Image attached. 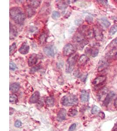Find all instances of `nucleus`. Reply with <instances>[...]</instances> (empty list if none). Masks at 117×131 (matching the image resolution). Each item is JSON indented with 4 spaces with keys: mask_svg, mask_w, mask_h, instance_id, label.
I'll use <instances>...</instances> for the list:
<instances>
[{
    "mask_svg": "<svg viewBox=\"0 0 117 131\" xmlns=\"http://www.w3.org/2000/svg\"><path fill=\"white\" fill-rule=\"evenodd\" d=\"M10 16L12 20L18 25H23L26 20L25 13L21 8L18 7H12L10 8Z\"/></svg>",
    "mask_w": 117,
    "mask_h": 131,
    "instance_id": "f257e3e1",
    "label": "nucleus"
},
{
    "mask_svg": "<svg viewBox=\"0 0 117 131\" xmlns=\"http://www.w3.org/2000/svg\"><path fill=\"white\" fill-rule=\"evenodd\" d=\"M79 57L78 54H74L68 58L67 61L65 71L66 73H70L73 71L74 69L75 66L77 61Z\"/></svg>",
    "mask_w": 117,
    "mask_h": 131,
    "instance_id": "f03ea898",
    "label": "nucleus"
},
{
    "mask_svg": "<svg viewBox=\"0 0 117 131\" xmlns=\"http://www.w3.org/2000/svg\"><path fill=\"white\" fill-rule=\"evenodd\" d=\"M78 99L76 95H69L63 97L61 99V104L65 106H71L78 104Z\"/></svg>",
    "mask_w": 117,
    "mask_h": 131,
    "instance_id": "7ed1b4c3",
    "label": "nucleus"
},
{
    "mask_svg": "<svg viewBox=\"0 0 117 131\" xmlns=\"http://www.w3.org/2000/svg\"><path fill=\"white\" fill-rule=\"evenodd\" d=\"M76 52L74 47L72 44L68 43L64 46L63 49V54L64 56L70 57Z\"/></svg>",
    "mask_w": 117,
    "mask_h": 131,
    "instance_id": "20e7f679",
    "label": "nucleus"
},
{
    "mask_svg": "<svg viewBox=\"0 0 117 131\" xmlns=\"http://www.w3.org/2000/svg\"><path fill=\"white\" fill-rule=\"evenodd\" d=\"M43 51L45 55L49 57H54L56 53L55 47L53 45H47L43 48Z\"/></svg>",
    "mask_w": 117,
    "mask_h": 131,
    "instance_id": "39448f33",
    "label": "nucleus"
},
{
    "mask_svg": "<svg viewBox=\"0 0 117 131\" xmlns=\"http://www.w3.org/2000/svg\"><path fill=\"white\" fill-rule=\"evenodd\" d=\"M78 32L81 34L85 37H91L92 34L94 35L93 30L91 31L89 27L87 25H83L78 28Z\"/></svg>",
    "mask_w": 117,
    "mask_h": 131,
    "instance_id": "423d86ee",
    "label": "nucleus"
},
{
    "mask_svg": "<svg viewBox=\"0 0 117 131\" xmlns=\"http://www.w3.org/2000/svg\"><path fill=\"white\" fill-rule=\"evenodd\" d=\"M93 32L94 36L97 40H101L103 38V35L101 30L98 27L94 26L93 28Z\"/></svg>",
    "mask_w": 117,
    "mask_h": 131,
    "instance_id": "0eeeda50",
    "label": "nucleus"
},
{
    "mask_svg": "<svg viewBox=\"0 0 117 131\" xmlns=\"http://www.w3.org/2000/svg\"><path fill=\"white\" fill-rule=\"evenodd\" d=\"M115 96V93L114 91H111L107 94L105 98L103 101V105L104 106H107L109 105L110 101H112V99L114 98Z\"/></svg>",
    "mask_w": 117,
    "mask_h": 131,
    "instance_id": "6e6552de",
    "label": "nucleus"
},
{
    "mask_svg": "<svg viewBox=\"0 0 117 131\" xmlns=\"http://www.w3.org/2000/svg\"><path fill=\"white\" fill-rule=\"evenodd\" d=\"M106 76H100L94 79L92 82V84L95 86H98L103 84V83L105 81Z\"/></svg>",
    "mask_w": 117,
    "mask_h": 131,
    "instance_id": "1a4fd4ad",
    "label": "nucleus"
},
{
    "mask_svg": "<svg viewBox=\"0 0 117 131\" xmlns=\"http://www.w3.org/2000/svg\"><path fill=\"white\" fill-rule=\"evenodd\" d=\"M39 59L38 55L35 53L32 54L29 58L28 60V65L30 66H31L35 65L38 62Z\"/></svg>",
    "mask_w": 117,
    "mask_h": 131,
    "instance_id": "9d476101",
    "label": "nucleus"
},
{
    "mask_svg": "<svg viewBox=\"0 0 117 131\" xmlns=\"http://www.w3.org/2000/svg\"><path fill=\"white\" fill-rule=\"evenodd\" d=\"M18 35V32L16 28L10 23V39H12L16 37Z\"/></svg>",
    "mask_w": 117,
    "mask_h": 131,
    "instance_id": "9b49d317",
    "label": "nucleus"
},
{
    "mask_svg": "<svg viewBox=\"0 0 117 131\" xmlns=\"http://www.w3.org/2000/svg\"><path fill=\"white\" fill-rule=\"evenodd\" d=\"M66 114H67V112H66V110L64 109V108H61L60 110L57 117V119L58 120V121H64L66 118Z\"/></svg>",
    "mask_w": 117,
    "mask_h": 131,
    "instance_id": "f8f14e48",
    "label": "nucleus"
},
{
    "mask_svg": "<svg viewBox=\"0 0 117 131\" xmlns=\"http://www.w3.org/2000/svg\"><path fill=\"white\" fill-rule=\"evenodd\" d=\"M30 50V47L27 43L24 42L21 45L20 48L18 49V51L22 55H26L29 53Z\"/></svg>",
    "mask_w": 117,
    "mask_h": 131,
    "instance_id": "ddd939ff",
    "label": "nucleus"
},
{
    "mask_svg": "<svg viewBox=\"0 0 117 131\" xmlns=\"http://www.w3.org/2000/svg\"><path fill=\"white\" fill-rule=\"evenodd\" d=\"M89 93L86 90H83L81 91L80 95V100L81 102L83 103L87 102L89 99Z\"/></svg>",
    "mask_w": 117,
    "mask_h": 131,
    "instance_id": "4468645a",
    "label": "nucleus"
},
{
    "mask_svg": "<svg viewBox=\"0 0 117 131\" xmlns=\"http://www.w3.org/2000/svg\"><path fill=\"white\" fill-rule=\"evenodd\" d=\"M25 9L26 13L29 18H31L36 13V11L35 10L34 8L30 5H27L25 7Z\"/></svg>",
    "mask_w": 117,
    "mask_h": 131,
    "instance_id": "2eb2a0df",
    "label": "nucleus"
},
{
    "mask_svg": "<svg viewBox=\"0 0 117 131\" xmlns=\"http://www.w3.org/2000/svg\"><path fill=\"white\" fill-rule=\"evenodd\" d=\"M40 94L39 92L36 91L33 93L30 99V103H36L40 99Z\"/></svg>",
    "mask_w": 117,
    "mask_h": 131,
    "instance_id": "dca6fc26",
    "label": "nucleus"
},
{
    "mask_svg": "<svg viewBox=\"0 0 117 131\" xmlns=\"http://www.w3.org/2000/svg\"><path fill=\"white\" fill-rule=\"evenodd\" d=\"M98 66V71L99 72L105 70L108 66V63L105 60H101L99 62Z\"/></svg>",
    "mask_w": 117,
    "mask_h": 131,
    "instance_id": "f3484780",
    "label": "nucleus"
},
{
    "mask_svg": "<svg viewBox=\"0 0 117 131\" xmlns=\"http://www.w3.org/2000/svg\"><path fill=\"white\" fill-rule=\"evenodd\" d=\"M20 85L18 83H13L10 85V91H12V92L15 93L18 91L20 89Z\"/></svg>",
    "mask_w": 117,
    "mask_h": 131,
    "instance_id": "a211bd4d",
    "label": "nucleus"
},
{
    "mask_svg": "<svg viewBox=\"0 0 117 131\" xmlns=\"http://www.w3.org/2000/svg\"><path fill=\"white\" fill-rule=\"evenodd\" d=\"M100 23L102 26L105 28H108L110 25V22L105 18H101L100 20Z\"/></svg>",
    "mask_w": 117,
    "mask_h": 131,
    "instance_id": "6ab92c4d",
    "label": "nucleus"
},
{
    "mask_svg": "<svg viewBox=\"0 0 117 131\" xmlns=\"http://www.w3.org/2000/svg\"><path fill=\"white\" fill-rule=\"evenodd\" d=\"M89 60L88 57L86 55H82L80 57L79 61H78V64L79 66H82L86 63Z\"/></svg>",
    "mask_w": 117,
    "mask_h": 131,
    "instance_id": "aec40b11",
    "label": "nucleus"
},
{
    "mask_svg": "<svg viewBox=\"0 0 117 131\" xmlns=\"http://www.w3.org/2000/svg\"><path fill=\"white\" fill-rule=\"evenodd\" d=\"M55 103V99L52 96L48 97L46 99V104L48 107L53 106Z\"/></svg>",
    "mask_w": 117,
    "mask_h": 131,
    "instance_id": "412c9836",
    "label": "nucleus"
},
{
    "mask_svg": "<svg viewBox=\"0 0 117 131\" xmlns=\"http://www.w3.org/2000/svg\"><path fill=\"white\" fill-rule=\"evenodd\" d=\"M117 54V50L115 48H114L110 51H109L107 54V57L108 59H111L115 57Z\"/></svg>",
    "mask_w": 117,
    "mask_h": 131,
    "instance_id": "4be33fe9",
    "label": "nucleus"
},
{
    "mask_svg": "<svg viewBox=\"0 0 117 131\" xmlns=\"http://www.w3.org/2000/svg\"><path fill=\"white\" fill-rule=\"evenodd\" d=\"M30 5L34 9L39 7L41 2L40 1H30Z\"/></svg>",
    "mask_w": 117,
    "mask_h": 131,
    "instance_id": "5701e85b",
    "label": "nucleus"
},
{
    "mask_svg": "<svg viewBox=\"0 0 117 131\" xmlns=\"http://www.w3.org/2000/svg\"><path fill=\"white\" fill-rule=\"evenodd\" d=\"M47 38V35L45 32H43L40 35L39 41L40 44H43L46 42Z\"/></svg>",
    "mask_w": 117,
    "mask_h": 131,
    "instance_id": "b1692460",
    "label": "nucleus"
},
{
    "mask_svg": "<svg viewBox=\"0 0 117 131\" xmlns=\"http://www.w3.org/2000/svg\"><path fill=\"white\" fill-rule=\"evenodd\" d=\"M58 8L61 10L65 9L68 7V5L64 1H59V2L57 5Z\"/></svg>",
    "mask_w": 117,
    "mask_h": 131,
    "instance_id": "393cba45",
    "label": "nucleus"
},
{
    "mask_svg": "<svg viewBox=\"0 0 117 131\" xmlns=\"http://www.w3.org/2000/svg\"><path fill=\"white\" fill-rule=\"evenodd\" d=\"M107 91H108V90H107V88H104L101 89V90H100V91H99L98 94V97L99 99L102 98L107 93Z\"/></svg>",
    "mask_w": 117,
    "mask_h": 131,
    "instance_id": "a878e982",
    "label": "nucleus"
},
{
    "mask_svg": "<svg viewBox=\"0 0 117 131\" xmlns=\"http://www.w3.org/2000/svg\"><path fill=\"white\" fill-rule=\"evenodd\" d=\"M78 111L77 110L74 108H71L68 111V115L70 117H73L77 115Z\"/></svg>",
    "mask_w": 117,
    "mask_h": 131,
    "instance_id": "bb28decb",
    "label": "nucleus"
},
{
    "mask_svg": "<svg viewBox=\"0 0 117 131\" xmlns=\"http://www.w3.org/2000/svg\"><path fill=\"white\" fill-rule=\"evenodd\" d=\"M10 102L12 103H15L18 101V97L15 94H12L10 95Z\"/></svg>",
    "mask_w": 117,
    "mask_h": 131,
    "instance_id": "cd10ccee",
    "label": "nucleus"
},
{
    "mask_svg": "<svg viewBox=\"0 0 117 131\" xmlns=\"http://www.w3.org/2000/svg\"><path fill=\"white\" fill-rule=\"evenodd\" d=\"M117 32V25H113L109 31V34L111 35H114L115 33Z\"/></svg>",
    "mask_w": 117,
    "mask_h": 131,
    "instance_id": "c85d7f7f",
    "label": "nucleus"
},
{
    "mask_svg": "<svg viewBox=\"0 0 117 131\" xmlns=\"http://www.w3.org/2000/svg\"><path fill=\"white\" fill-rule=\"evenodd\" d=\"M16 49V46L15 44V43H13L10 47L9 54H10V56L13 55L14 53H15Z\"/></svg>",
    "mask_w": 117,
    "mask_h": 131,
    "instance_id": "c756f323",
    "label": "nucleus"
},
{
    "mask_svg": "<svg viewBox=\"0 0 117 131\" xmlns=\"http://www.w3.org/2000/svg\"><path fill=\"white\" fill-rule=\"evenodd\" d=\"M60 16H61V15H60L59 12L55 11L52 12L51 17H52V18L53 19H55V20H56L58 18H59Z\"/></svg>",
    "mask_w": 117,
    "mask_h": 131,
    "instance_id": "7c9ffc66",
    "label": "nucleus"
},
{
    "mask_svg": "<svg viewBox=\"0 0 117 131\" xmlns=\"http://www.w3.org/2000/svg\"><path fill=\"white\" fill-rule=\"evenodd\" d=\"M41 69V66L40 65H37L36 66H34L32 67L30 70V73H34L37 71L38 70H40Z\"/></svg>",
    "mask_w": 117,
    "mask_h": 131,
    "instance_id": "2f4dec72",
    "label": "nucleus"
},
{
    "mask_svg": "<svg viewBox=\"0 0 117 131\" xmlns=\"http://www.w3.org/2000/svg\"><path fill=\"white\" fill-rule=\"evenodd\" d=\"M100 111H101V109L99 107H98L97 106H94L91 110V113L92 114H96L97 113H99Z\"/></svg>",
    "mask_w": 117,
    "mask_h": 131,
    "instance_id": "473e14b6",
    "label": "nucleus"
},
{
    "mask_svg": "<svg viewBox=\"0 0 117 131\" xmlns=\"http://www.w3.org/2000/svg\"><path fill=\"white\" fill-rule=\"evenodd\" d=\"M99 53V50L98 49H95V50H92L91 55L92 57H97Z\"/></svg>",
    "mask_w": 117,
    "mask_h": 131,
    "instance_id": "72a5a7b5",
    "label": "nucleus"
},
{
    "mask_svg": "<svg viewBox=\"0 0 117 131\" xmlns=\"http://www.w3.org/2000/svg\"><path fill=\"white\" fill-rule=\"evenodd\" d=\"M17 67L16 65L14 63L12 62H10V70H15L16 69Z\"/></svg>",
    "mask_w": 117,
    "mask_h": 131,
    "instance_id": "f704fd0d",
    "label": "nucleus"
},
{
    "mask_svg": "<svg viewBox=\"0 0 117 131\" xmlns=\"http://www.w3.org/2000/svg\"><path fill=\"white\" fill-rule=\"evenodd\" d=\"M83 22V20L82 19H77L75 21V24L77 26H79L82 25Z\"/></svg>",
    "mask_w": 117,
    "mask_h": 131,
    "instance_id": "c9c22d12",
    "label": "nucleus"
},
{
    "mask_svg": "<svg viewBox=\"0 0 117 131\" xmlns=\"http://www.w3.org/2000/svg\"><path fill=\"white\" fill-rule=\"evenodd\" d=\"M110 47H114V48H115L116 47H117V38H115V39L110 43Z\"/></svg>",
    "mask_w": 117,
    "mask_h": 131,
    "instance_id": "e433bc0d",
    "label": "nucleus"
},
{
    "mask_svg": "<svg viewBox=\"0 0 117 131\" xmlns=\"http://www.w3.org/2000/svg\"><path fill=\"white\" fill-rule=\"evenodd\" d=\"M88 74H83L81 75V76L80 77V80L82 81L83 82H86V80H87V78Z\"/></svg>",
    "mask_w": 117,
    "mask_h": 131,
    "instance_id": "4c0bfd02",
    "label": "nucleus"
},
{
    "mask_svg": "<svg viewBox=\"0 0 117 131\" xmlns=\"http://www.w3.org/2000/svg\"><path fill=\"white\" fill-rule=\"evenodd\" d=\"M86 20L88 23H92L93 22V18L90 16H87L86 17Z\"/></svg>",
    "mask_w": 117,
    "mask_h": 131,
    "instance_id": "58836bf2",
    "label": "nucleus"
},
{
    "mask_svg": "<svg viewBox=\"0 0 117 131\" xmlns=\"http://www.w3.org/2000/svg\"><path fill=\"white\" fill-rule=\"evenodd\" d=\"M73 75H74L75 76L77 77H79V78H80V76H81V75H82V74H81V73H80V71H79V70H76V71L74 72V73H73Z\"/></svg>",
    "mask_w": 117,
    "mask_h": 131,
    "instance_id": "ea45409f",
    "label": "nucleus"
},
{
    "mask_svg": "<svg viewBox=\"0 0 117 131\" xmlns=\"http://www.w3.org/2000/svg\"><path fill=\"white\" fill-rule=\"evenodd\" d=\"M76 124H75V123L71 125V126H70V127H69V129H68V131H74V130L75 129V128H76Z\"/></svg>",
    "mask_w": 117,
    "mask_h": 131,
    "instance_id": "a19ab883",
    "label": "nucleus"
},
{
    "mask_svg": "<svg viewBox=\"0 0 117 131\" xmlns=\"http://www.w3.org/2000/svg\"><path fill=\"white\" fill-rule=\"evenodd\" d=\"M21 122L20 121H16L15 122V126L16 127L18 128V127H20V126H21Z\"/></svg>",
    "mask_w": 117,
    "mask_h": 131,
    "instance_id": "79ce46f5",
    "label": "nucleus"
},
{
    "mask_svg": "<svg viewBox=\"0 0 117 131\" xmlns=\"http://www.w3.org/2000/svg\"><path fill=\"white\" fill-rule=\"evenodd\" d=\"M97 2H99V3L103 5H106L107 3V1H97Z\"/></svg>",
    "mask_w": 117,
    "mask_h": 131,
    "instance_id": "37998d69",
    "label": "nucleus"
},
{
    "mask_svg": "<svg viewBox=\"0 0 117 131\" xmlns=\"http://www.w3.org/2000/svg\"><path fill=\"white\" fill-rule=\"evenodd\" d=\"M112 131H117V123L114 125L112 129Z\"/></svg>",
    "mask_w": 117,
    "mask_h": 131,
    "instance_id": "c03bdc74",
    "label": "nucleus"
},
{
    "mask_svg": "<svg viewBox=\"0 0 117 131\" xmlns=\"http://www.w3.org/2000/svg\"><path fill=\"white\" fill-rule=\"evenodd\" d=\"M114 105L115 107H117V98L114 101Z\"/></svg>",
    "mask_w": 117,
    "mask_h": 131,
    "instance_id": "a18cd8bd",
    "label": "nucleus"
}]
</instances>
